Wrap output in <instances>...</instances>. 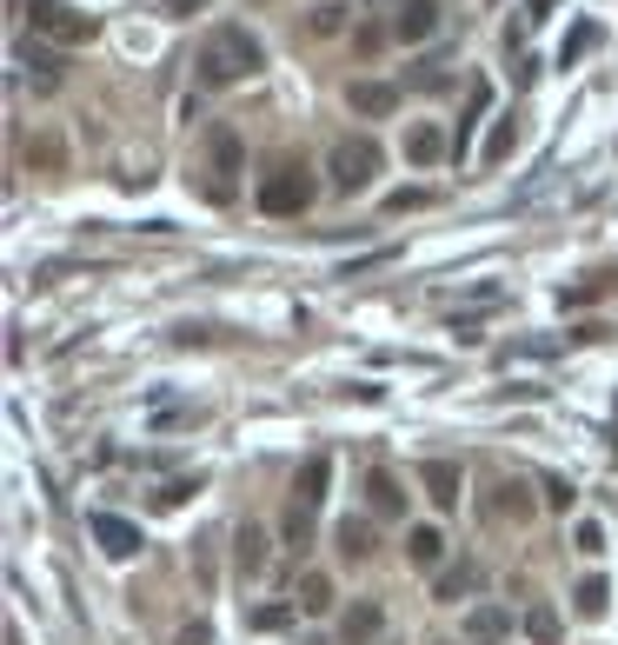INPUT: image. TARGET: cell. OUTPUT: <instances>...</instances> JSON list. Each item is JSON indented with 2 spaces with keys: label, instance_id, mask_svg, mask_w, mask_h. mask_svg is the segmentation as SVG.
Returning <instances> with one entry per match:
<instances>
[{
  "label": "cell",
  "instance_id": "8fae6325",
  "mask_svg": "<svg viewBox=\"0 0 618 645\" xmlns=\"http://www.w3.org/2000/svg\"><path fill=\"white\" fill-rule=\"evenodd\" d=\"M366 506H373L380 519H406V493H399V479H393L386 466L366 472Z\"/></svg>",
  "mask_w": 618,
  "mask_h": 645
},
{
  "label": "cell",
  "instance_id": "836d02e7",
  "mask_svg": "<svg viewBox=\"0 0 618 645\" xmlns=\"http://www.w3.org/2000/svg\"><path fill=\"white\" fill-rule=\"evenodd\" d=\"M525 8H533V21H539V14H552V8H559V0H525Z\"/></svg>",
  "mask_w": 618,
  "mask_h": 645
},
{
  "label": "cell",
  "instance_id": "f1b7e54d",
  "mask_svg": "<svg viewBox=\"0 0 618 645\" xmlns=\"http://www.w3.org/2000/svg\"><path fill=\"white\" fill-rule=\"evenodd\" d=\"M592 40H598V27H572V40H565V54H559V67H572V60H579V54H585Z\"/></svg>",
  "mask_w": 618,
  "mask_h": 645
},
{
  "label": "cell",
  "instance_id": "7402d4cb",
  "mask_svg": "<svg viewBox=\"0 0 618 645\" xmlns=\"http://www.w3.org/2000/svg\"><path fill=\"white\" fill-rule=\"evenodd\" d=\"M525 638H533V645H559V612L552 606H525Z\"/></svg>",
  "mask_w": 618,
  "mask_h": 645
},
{
  "label": "cell",
  "instance_id": "83f0119b",
  "mask_svg": "<svg viewBox=\"0 0 618 645\" xmlns=\"http://www.w3.org/2000/svg\"><path fill=\"white\" fill-rule=\"evenodd\" d=\"M352 47H360V60H373V54L386 47V27H373V21H366L360 34H352Z\"/></svg>",
  "mask_w": 618,
  "mask_h": 645
},
{
  "label": "cell",
  "instance_id": "cb8c5ba5",
  "mask_svg": "<svg viewBox=\"0 0 618 645\" xmlns=\"http://www.w3.org/2000/svg\"><path fill=\"white\" fill-rule=\"evenodd\" d=\"M306 27H313L319 40H333V34L346 27V8H333V0H319V8H313V21H306Z\"/></svg>",
  "mask_w": 618,
  "mask_h": 645
},
{
  "label": "cell",
  "instance_id": "2e32d148",
  "mask_svg": "<svg viewBox=\"0 0 618 645\" xmlns=\"http://www.w3.org/2000/svg\"><path fill=\"white\" fill-rule=\"evenodd\" d=\"M326 472H333V466H326V459L313 453V459L300 466V479H293V506H306V513H313V506L326 500Z\"/></svg>",
  "mask_w": 618,
  "mask_h": 645
},
{
  "label": "cell",
  "instance_id": "603a6c76",
  "mask_svg": "<svg viewBox=\"0 0 618 645\" xmlns=\"http://www.w3.org/2000/svg\"><path fill=\"white\" fill-rule=\"evenodd\" d=\"M492 513H499V519H505V513H512V519H533V500H525V486L499 479V500H492Z\"/></svg>",
  "mask_w": 618,
  "mask_h": 645
},
{
  "label": "cell",
  "instance_id": "52a82bcc",
  "mask_svg": "<svg viewBox=\"0 0 618 645\" xmlns=\"http://www.w3.org/2000/svg\"><path fill=\"white\" fill-rule=\"evenodd\" d=\"M86 532L101 539V552H107V559H133V552L147 546V539H140V526H133V519H120V513H94V519H86Z\"/></svg>",
  "mask_w": 618,
  "mask_h": 645
},
{
  "label": "cell",
  "instance_id": "7a4b0ae2",
  "mask_svg": "<svg viewBox=\"0 0 618 645\" xmlns=\"http://www.w3.org/2000/svg\"><path fill=\"white\" fill-rule=\"evenodd\" d=\"M326 174H333L326 187H333V194H346V200H352V194H366V187H373V174H380V140H373V133H346V140H333Z\"/></svg>",
  "mask_w": 618,
  "mask_h": 645
},
{
  "label": "cell",
  "instance_id": "1f68e13d",
  "mask_svg": "<svg viewBox=\"0 0 618 645\" xmlns=\"http://www.w3.org/2000/svg\"><path fill=\"white\" fill-rule=\"evenodd\" d=\"M579 552H605V526L585 519V526H579Z\"/></svg>",
  "mask_w": 618,
  "mask_h": 645
},
{
  "label": "cell",
  "instance_id": "277c9868",
  "mask_svg": "<svg viewBox=\"0 0 618 645\" xmlns=\"http://www.w3.org/2000/svg\"><path fill=\"white\" fill-rule=\"evenodd\" d=\"M27 21H34V34H47L54 47H80V40L101 34V21L80 14V8H67V0H27Z\"/></svg>",
  "mask_w": 618,
  "mask_h": 645
},
{
  "label": "cell",
  "instance_id": "5b68a950",
  "mask_svg": "<svg viewBox=\"0 0 618 645\" xmlns=\"http://www.w3.org/2000/svg\"><path fill=\"white\" fill-rule=\"evenodd\" d=\"M313 180H306V167H293V160H280V167L259 180V207H267L273 220H293V213H306L313 207Z\"/></svg>",
  "mask_w": 618,
  "mask_h": 645
},
{
  "label": "cell",
  "instance_id": "4dcf8cb0",
  "mask_svg": "<svg viewBox=\"0 0 618 645\" xmlns=\"http://www.w3.org/2000/svg\"><path fill=\"white\" fill-rule=\"evenodd\" d=\"M173 645H213V625L194 619V625H180V638H173Z\"/></svg>",
  "mask_w": 618,
  "mask_h": 645
},
{
  "label": "cell",
  "instance_id": "d6986e66",
  "mask_svg": "<svg viewBox=\"0 0 618 645\" xmlns=\"http://www.w3.org/2000/svg\"><path fill=\"white\" fill-rule=\"evenodd\" d=\"M572 606H579V619H605V606H611V586H605L598 573H585V579L572 586Z\"/></svg>",
  "mask_w": 618,
  "mask_h": 645
},
{
  "label": "cell",
  "instance_id": "e0dca14e",
  "mask_svg": "<svg viewBox=\"0 0 618 645\" xmlns=\"http://www.w3.org/2000/svg\"><path fill=\"white\" fill-rule=\"evenodd\" d=\"M406 559H412V566H439V559H446V532H439V526H412L406 532Z\"/></svg>",
  "mask_w": 618,
  "mask_h": 645
},
{
  "label": "cell",
  "instance_id": "ac0fdd59",
  "mask_svg": "<svg viewBox=\"0 0 618 645\" xmlns=\"http://www.w3.org/2000/svg\"><path fill=\"white\" fill-rule=\"evenodd\" d=\"M473 586H479V559H459V566H446V573H439V586H432V593L446 599V606H459Z\"/></svg>",
  "mask_w": 618,
  "mask_h": 645
},
{
  "label": "cell",
  "instance_id": "9a60e30c",
  "mask_svg": "<svg viewBox=\"0 0 618 645\" xmlns=\"http://www.w3.org/2000/svg\"><path fill=\"white\" fill-rule=\"evenodd\" d=\"M233 559H240V579H259V573H267V532H259V526H240Z\"/></svg>",
  "mask_w": 618,
  "mask_h": 645
},
{
  "label": "cell",
  "instance_id": "d4e9b609",
  "mask_svg": "<svg viewBox=\"0 0 618 645\" xmlns=\"http://www.w3.org/2000/svg\"><path fill=\"white\" fill-rule=\"evenodd\" d=\"M419 207H432V187H399V194H386V213H419Z\"/></svg>",
  "mask_w": 618,
  "mask_h": 645
},
{
  "label": "cell",
  "instance_id": "4316f807",
  "mask_svg": "<svg viewBox=\"0 0 618 645\" xmlns=\"http://www.w3.org/2000/svg\"><path fill=\"white\" fill-rule=\"evenodd\" d=\"M287 539H293V546L313 539V513H306V506H287Z\"/></svg>",
  "mask_w": 618,
  "mask_h": 645
},
{
  "label": "cell",
  "instance_id": "7c38bea8",
  "mask_svg": "<svg viewBox=\"0 0 618 645\" xmlns=\"http://www.w3.org/2000/svg\"><path fill=\"white\" fill-rule=\"evenodd\" d=\"M453 153V140L446 133H439L432 120H419V127H406V160H412V167H432V160H446Z\"/></svg>",
  "mask_w": 618,
  "mask_h": 645
},
{
  "label": "cell",
  "instance_id": "9c48e42d",
  "mask_svg": "<svg viewBox=\"0 0 618 645\" xmlns=\"http://www.w3.org/2000/svg\"><path fill=\"white\" fill-rule=\"evenodd\" d=\"M439 34V0H399V14H393V40L419 47Z\"/></svg>",
  "mask_w": 618,
  "mask_h": 645
},
{
  "label": "cell",
  "instance_id": "f546056e",
  "mask_svg": "<svg viewBox=\"0 0 618 645\" xmlns=\"http://www.w3.org/2000/svg\"><path fill=\"white\" fill-rule=\"evenodd\" d=\"M572 500H579V493H572V486H565V479H546V506H552V513H565V506H572Z\"/></svg>",
  "mask_w": 618,
  "mask_h": 645
},
{
  "label": "cell",
  "instance_id": "ffe728a7",
  "mask_svg": "<svg viewBox=\"0 0 618 645\" xmlns=\"http://www.w3.org/2000/svg\"><path fill=\"white\" fill-rule=\"evenodd\" d=\"M293 619H300V599H273V606H253V612H246L253 632H287Z\"/></svg>",
  "mask_w": 618,
  "mask_h": 645
},
{
  "label": "cell",
  "instance_id": "8992f818",
  "mask_svg": "<svg viewBox=\"0 0 618 645\" xmlns=\"http://www.w3.org/2000/svg\"><path fill=\"white\" fill-rule=\"evenodd\" d=\"M419 486H425V500H432L439 513H453L459 493H466V472H459V459H425V466H419Z\"/></svg>",
  "mask_w": 618,
  "mask_h": 645
},
{
  "label": "cell",
  "instance_id": "3957f363",
  "mask_svg": "<svg viewBox=\"0 0 618 645\" xmlns=\"http://www.w3.org/2000/svg\"><path fill=\"white\" fill-rule=\"evenodd\" d=\"M240 174H246L240 133H233V127H213V133H207V180H200V194H207V200H233Z\"/></svg>",
  "mask_w": 618,
  "mask_h": 645
},
{
  "label": "cell",
  "instance_id": "5bb4252c",
  "mask_svg": "<svg viewBox=\"0 0 618 645\" xmlns=\"http://www.w3.org/2000/svg\"><path fill=\"white\" fill-rule=\"evenodd\" d=\"M505 632H512V612H505V606H473V612H466V638H473V645H499Z\"/></svg>",
  "mask_w": 618,
  "mask_h": 645
},
{
  "label": "cell",
  "instance_id": "484cf974",
  "mask_svg": "<svg viewBox=\"0 0 618 645\" xmlns=\"http://www.w3.org/2000/svg\"><path fill=\"white\" fill-rule=\"evenodd\" d=\"M512 146H518V127H512V120H499V127H492V140H486V160L499 167V160H505Z\"/></svg>",
  "mask_w": 618,
  "mask_h": 645
},
{
  "label": "cell",
  "instance_id": "44dd1931",
  "mask_svg": "<svg viewBox=\"0 0 618 645\" xmlns=\"http://www.w3.org/2000/svg\"><path fill=\"white\" fill-rule=\"evenodd\" d=\"M300 612H333V579L326 573H300Z\"/></svg>",
  "mask_w": 618,
  "mask_h": 645
},
{
  "label": "cell",
  "instance_id": "4fadbf2b",
  "mask_svg": "<svg viewBox=\"0 0 618 645\" xmlns=\"http://www.w3.org/2000/svg\"><path fill=\"white\" fill-rule=\"evenodd\" d=\"M333 546H339V559H373V552H380L373 519H339V526H333Z\"/></svg>",
  "mask_w": 618,
  "mask_h": 645
},
{
  "label": "cell",
  "instance_id": "ba28073f",
  "mask_svg": "<svg viewBox=\"0 0 618 645\" xmlns=\"http://www.w3.org/2000/svg\"><path fill=\"white\" fill-rule=\"evenodd\" d=\"M346 107L360 120H386L399 107V87H393V80H346Z\"/></svg>",
  "mask_w": 618,
  "mask_h": 645
},
{
  "label": "cell",
  "instance_id": "6da1fadb",
  "mask_svg": "<svg viewBox=\"0 0 618 645\" xmlns=\"http://www.w3.org/2000/svg\"><path fill=\"white\" fill-rule=\"evenodd\" d=\"M194 67H200V87H233V80H253L267 67V54H259V40L246 27H213Z\"/></svg>",
  "mask_w": 618,
  "mask_h": 645
},
{
  "label": "cell",
  "instance_id": "d6a6232c",
  "mask_svg": "<svg viewBox=\"0 0 618 645\" xmlns=\"http://www.w3.org/2000/svg\"><path fill=\"white\" fill-rule=\"evenodd\" d=\"M160 8H166V14H173V21H194V14H200V8H207V0H160Z\"/></svg>",
  "mask_w": 618,
  "mask_h": 645
},
{
  "label": "cell",
  "instance_id": "30bf717a",
  "mask_svg": "<svg viewBox=\"0 0 618 645\" xmlns=\"http://www.w3.org/2000/svg\"><path fill=\"white\" fill-rule=\"evenodd\" d=\"M380 625H386V612H380L373 599H352V612L339 619V645H373Z\"/></svg>",
  "mask_w": 618,
  "mask_h": 645
}]
</instances>
